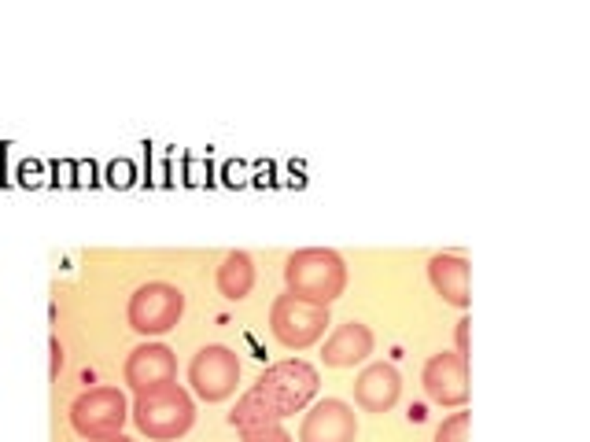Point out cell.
<instances>
[{
	"instance_id": "cell-4",
	"label": "cell",
	"mask_w": 590,
	"mask_h": 442,
	"mask_svg": "<svg viewBox=\"0 0 590 442\" xmlns=\"http://www.w3.org/2000/svg\"><path fill=\"white\" fill-rule=\"evenodd\" d=\"M328 324H332L328 306L310 303V298H299L292 291L277 295L273 306H269V332H273V340L285 350L314 346L328 332Z\"/></svg>"
},
{
	"instance_id": "cell-1",
	"label": "cell",
	"mask_w": 590,
	"mask_h": 442,
	"mask_svg": "<svg viewBox=\"0 0 590 442\" xmlns=\"http://www.w3.org/2000/svg\"><path fill=\"white\" fill-rule=\"evenodd\" d=\"M285 284L292 295L332 306L343 295V288H347V262L332 247H303V251L288 254Z\"/></svg>"
},
{
	"instance_id": "cell-7",
	"label": "cell",
	"mask_w": 590,
	"mask_h": 442,
	"mask_svg": "<svg viewBox=\"0 0 590 442\" xmlns=\"http://www.w3.org/2000/svg\"><path fill=\"white\" fill-rule=\"evenodd\" d=\"M188 383H192V391H196V398L211 402V406L214 402H225L240 383L236 350L225 346V343L199 346L196 354H192V361H188Z\"/></svg>"
},
{
	"instance_id": "cell-3",
	"label": "cell",
	"mask_w": 590,
	"mask_h": 442,
	"mask_svg": "<svg viewBox=\"0 0 590 442\" xmlns=\"http://www.w3.org/2000/svg\"><path fill=\"white\" fill-rule=\"evenodd\" d=\"M317 383H322V376H317V369L310 361L288 358V361L269 365L251 387L269 402V409L277 413V420H285V417H295V413H303L310 406L314 395H317Z\"/></svg>"
},
{
	"instance_id": "cell-8",
	"label": "cell",
	"mask_w": 590,
	"mask_h": 442,
	"mask_svg": "<svg viewBox=\"0 0 590 442\" xmlns=\"http://www.w3.org/2000/svg\"><path fill=\"white\" fill-rule=\"evenodd\" d=\"M421 383H425V395L435 406L446 409H461L469 402V358L461 354H432L425 361V372H421Z\"/></svg>"
},
{
	"instance_id": "cell-11",
	"label": "cell",
	"mask_w": 590,
	"mask_h": 442,
	"mask_svg": "<svg viewBox=\"0 0 590 442\" xmlns=\"http://www.w3.org/2000/svg\"><path fill=\"white\" fill-rule=\"evenodd\" d=\"M402 398V376L391 361H373L354 380V406L365 413H388Z\"/></svg>"
},
{
	"instance_id": "cell-17",
	"label": "cell",
	"mask_w": 590,
	"mask_h": 442,
	"mask_svg": "<svg viewBox=\"0 0 590 442\" xmlns=\"http://www.w3.org/2000/svg\"><path fill=\"white\" fill-rule=\"evenodd\" d=\"M243 442H295L280 424H266V427H255V432H243Z\"/></svg>"
},
{
	"instance_id": "cell-15",
	"label": "cell",
	"mask_w": 590,
	"mask_h": 442,
	"mask_svg": "<svg viewBox=\"0 0 590 442\" xmlns=\"http://www.w3.org/2000/svg\"><path fill=\"white\" fill-rule=\"evenodd\" d=\"M225 420L233 424L236 432H255V427H266V424H280L277 413L269 409V402L255 391V387H248V391L240 395V402L233 406V413H229Z\"/></svg>"
},
{
	"instance_id": "cell-10",
	"label": "cell",
	"mask_w": 590,
	"mask_h": 442,
	"mask_svg": "<svg viewBox=\"0 0 590 442\" xmlns=\"http://www.w3.org/2000/svg\"><path fill=\"white\" fill-rule=\"evenodd\" d=\"M358 439V417L354 406L343 398H322L306 406V417L299 424V442H354Z\"/></svg>"
},
{
	"instance_id": "cell-12",
	"label": "cell",
	"mask_w": 590,
	"mask_h": 442,
	"mask_svg": "<svg viewBox=\"0 0 590 442\" xmlns=\"http://www.w3.org/2000/svg\"><path fill=\"white\" fill-rule=\"evenodd\" d=\"M469 277H472V266L465 254H454V251H439L428 258V280L435 295L443 298L446 306H457V310H469L472 295H469Z\"/></svg>"
},
{
	"instance_id": "cell-13",
	"label": "cell",
	"mask_w": 590,
	"mask_h": 442,
	"mask_svg": "<svg viewBox=\"0 0 590 442\" xmlns=\"http://www.w3.org/2000/svg\"><path fill=\"white\" fill-rule=\"evenodd\" d=\"M373 346H377L373 328L362 321H347V324L332 328V335L325 340V350H322V361H325V369H354L358 361H365L373 354Z\"/></svg>"
},
{
	"instance_id": "cell-2",
	"label": "cell",
	"mask_w": 590,
	"mask_h": 442,
	"mask_svg": "<svg viewBox=\"0 0 590 442\" xmlns=\"http://www.w3.org/2000/svg\"><path fill=\"white\" fill-rule=\"evenodd\" d=\"M130 417L140 435H148L156 442H170V439H181L192 432V424H196V402H192L185 387L166 383L159 391L137 395Z\"/></svg>"
},
{
	"instance_id": "cell-20",
	"label": "cell",
	"mask_w": 590,
	"mask_h": 442,
	"mask_svg": "<svg viewBox=\"0 0 590 442\" xmlns=\"http://www.w3.org/2000/svg\"><path fill=\"white\" fill-rule=\"evenodd\" d=\"M89 442H133V439H126V435L119 432V435H104V439H89Z\"/></svg>"
},
{
	"instance_id": "cell-16",
	"label": "cell",
	"mask_w": 590,
	"mask_h": 442,
	"mask_svg": "<svg viewBox=\"0 0 590 442\" xmlns=\"http://www.w3.org/2000/svg\"><path fill=\"white\" fill-rule=\"evenodd\" d=\"M435 442H469V413L457 409L435 427Z\"/></svg>"
},
{
	"instance_id": "cell-5",
	"label": "cell",
	"mask_w": 590,
	"mask_h": 442,
	"mask_svg": "<svg viewBox=\"0 0 590 442\" xmlns=\"http://www.w3.org/2000/svg\"><path fill=\"white\" fill-rule=\"evenodd\" d=\"M185 314V291L177 284L166 280H148L130 295V306H126V321L137 335H166L170 328H177V321Z\"/></svg>"
},
{
	"instance_id": "cell-6",
	"label": "cell",
	"mask_w": 590,
	"mask_h": 442,
	"mask_svg": "<svg viewBox=\"0 0 590 442\" xmlns=\"http://www.w3.org/2000/svg\"><path fill=\"white\" fill-rule=\"evenodd\" d=\"M126 420H130V402L119 387H89L70 402V427L82 439L119 435Z\"/></svg>"
},
{
	"instance_id": "cell-19",
	"label": "cell",
	"mask_w": 590,
	"mask_h": 442,
	"mask_svg": "<svg viewBox=\"0 0 590 442\" xmlns=\"http://www.w3.org/2000/svg\"><path fill=\"white\" fill-rule=\"evenodd\" d=\"M48 354H52V369H48V376L56 380V376H59V369H63V346H59V340H52V343H48Z\"/></svg>"
},
{
	"instance_id": "cell-18",
	"label": "cell",
	"mask_w": 590,
	"mask_h": 442,
	"mask_svg": "<svg viewBox=\"0 0 590 442\" xmlns=\"http://www.w3.org/2000/svg\"><path fill=\"white\" fill-rule=\"evenodd\" d=\"M469 317H461L457 321V328H454V343H457V350H454V354H461V358H469Z\"/></svg>"
},
{
	"instance_id": "cell-9",
	"label": "cell",
	"mask_w": 590,
	"mask_h": 442,
	"mask_svg": "<svg viewBox=\"0 0 590 442\" xmlns=\"http://www.w3.org/2000/svg\"><path fill=\"white\" fill-rule=\"evenodd\" d=\"M126 383H130L133 395H148V391H159V387L174 383L177 380V358L174 350L166 343H140L130 350V358H126Z\"/></svg>"
},
{
	"instance_id": "cell-14",
	"label": "cell",
	"mask_w": 590,
	"mask_h": 442,
	"mask_svg": "<svg viewBox=\"0 0 590 442\" xmlns=\"http://www.w3.org/2000/svg\"><path fill=\"white\" fill-rule=\"evenodd\" d=\"M218 291H222L225 298H233V303H240V298H248L251 288H255V262L248 251H229L222 258V266H218Z\"/></svg>"
}]
</instances>
